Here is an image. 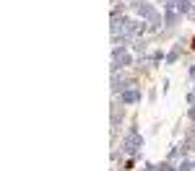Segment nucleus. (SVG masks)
<instances>
[{
    "label": "nucleus",
    "instance_id": "obj_1",
    "mask_svg": "<svg viewBox=\"0 0 195 171\" xmlns=\"http://www.w3.org/2000/svg\"><path fill=\"white\" fill-rule=\"evenodd\" d=\"M193 49H195V39H193Z\"/></svg>",
    "mask_w": 195,
    "mask_h": 171
}]
</instances>
